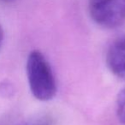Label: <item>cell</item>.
<instances>
[{"label":"cell","instance_id":"cell-5","mask_svg":"<svg viewBox=\"0 0 125 125\" xmlns=\"http://www.w3.org/2000/svg\"><path fill=\"white\" fill-rule=\"evenodd\" d=\"M30 125H53L52 120L50 117H42L40 119H38L37 121L33 122Z\"/></svg>","mask_w":125,"mask_h":125},{"label":"cell","instance_id":"cell-6","mask_svg":"<svg viewBox=\"0 0 125 125\" xmlns=\"http://www.w3.org/2000/svg\"><path fill=\"white\" fill-rule=\"evenodd\" d=\"M3 41H4V30H3L2 27L0 25V48L3 45Z\"/></svg>","mask_w":125,"mask_h":125},{"label":"cell","instance_id":"cell-2","mask_svg":"<svg viewBox=\"0 0 125 125\" xmlns=\"http://www.w3.org/2000/svg\"><path fill=\"white\" fill-rule=\"evenodd\" d=\"M93 21L104 28H116L125 22V0H88Z\"/></svg>","mask_w":125,"mask_h":125},{"label":"cell","instance_id":"cell-3","mask_svg":"<svg viewBox=\"0 0 125 125\" xmlns=\"http://www.w3.org/2000/svg\"><path fill=\"white\" fill-rule=\"evenodd\" d=\"M106 63L111 72L125 81V35L116 38L106 52Z\"/></svg>","mask_w":125,"mask_h":125},{"label":"cell","instance_id":"cell-1","mask_svg":"<svg viewBox=\"0 0 125 125\" xmlns=\"http://www.w3.org/2000/svg\"><path fill=\"white\" fill-rule=\"evenodd\" d=\"M27 76L31 93L40 101L52 99L57 93V84L49 62L39 51H33L27 60Z\"/></svg>","mask_w":125,"mask_h":125},{"label":"cell","instance_id":"cell-4","mask_svg":"<svg viewBox=\"0 0 125 125\" xmlns=\"http://www.w3.org/2000/svg\"><path fill=\"white\" fill-rule=\"evenodd\" d=\"M116 112L118 120L125 125V87L120 91L116 98Z\"/></svg>","mask_w":125,"mask_h":125},{"label":"cell","instance_id":"cell-7","mask_svg":"<svg viewBox=\"0 0 125 125\" xmlns=\"http://www.w3.org/2000/svg\"><path fill=\"white\" fill-rule=\"evenodd\" d=\"M15 1V0H0V3H3V4H9Z\"/></svg>","mask_w":125,"mask_h":125}]
</instances>
